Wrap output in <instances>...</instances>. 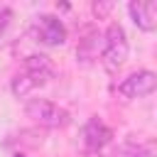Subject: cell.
I'll list each match as a JSON object with an SVG mask.
<instances>
[{
	"instance_id": "30bf717a",
	"label": "cell",
	"mask_w": 157,
	"mask_h": 157,
	"mask_svg": "<svg viewBox=\"0 0 157 157\" xmlns=\"http://www.w3.org/2000/svg\"><path fill=\"white\" fill-rule=\"evenodd\" d=\"M110 157H152V150L145 145H135V142H125L120 145Z\"/></svg>"
},
{
	"instance_id": "6da1fadb",
	"label": "cell",
	"mask_w": 157,
	"mask_h": 157,
	"mask_svg": "<svg viewBox=\"0 0 157 157\" xmlns=\"http://www.w3.org/2000/svg\"><path fill=\"white\" fill-rule=\"evenodd\" d=\"M128 52H130V47H128L125 29L118 22H113L105 29V34H103V49H101V64H103V69L110 71V74H115L125 64Z\"/></svg>"
},
{
	"instance_id": "4fadbf2b",
	"label": "cell",
	"mask_w": 157,
	"mask_h": 157,
	"mask_svg": "<svg viewBox=\"0 0 157 157\" xmlns=\"http://www.w3.org/2000/svg\"><path fill=\"white\" fill-rule=\"evenodd\" d=\"M15 157H25V155H15Z\"/></svg>"
},
{
	"instance_id": "7a4b0ae2",
	"label": "cell",
	"mask_w": 157,
	"mask_h": 157,
	"mask_svg": "<svg viewBox=\"0 0 157 157\" xmlns=\"http://www.w3.org/2000/svg\"><path fill=\"white\" fill-rule=\"evenodd\" d=\"M25 110H27V118H32L42 128H64V125H69V113L61 105H56V103H52L47 98L27 101Z\"/></svg>"
},
{
	"instance_id": "8fae6325",
	"label": "cell",
	"mask_w": 157,
	"mask_h": 157,
	"mask_svg": "<svg viewBox=\"0 0 157 157\" xmlns=\"http://www.w3.org/2000/svg\"><path fill=\"white\" fill-rule=\"evenodd\" d=\"M10 20H12V10H10L7 5H0V37L5 34V29H7Z\"/></svg>"
},
{
	"instance_id": "277c9868",
	"label": "cell",
	"mask_w": 157,
	"mask_h": 157,
	"mask_svg": "<svg viewBox=\"0 0 157 157\" xmlns=\"http://www.w3.org/2000/svg\"><path fill=\"white\" fill-rule=\"evenodd\" d=\"M155 88H157V76L152 71L142 69V71H135V74H130L128 78H123L118 83V96L125 98V101H132V98L150 96Z\"/></svg>"
},
{
	"instance_id": "52a82bcc",
	"label": "cell",
	"mask_w": 157,
	"mask_h": 157,
	"mask_svg": "<svg viewBox=\"0 0 157 157\" xmlns=\"http://www.w3.org/2000/svg\"><path fill=\"white\" fill-rule=\"evenodd\" d=\"M25 74L42 88V86L54 76V64H52V59L44 56V54H29V56L25 59Z\"/></svg>"
},
{
	"instance_id": "5b68a950",
	"label": "cell",
	"mask_w": 157,
	"mask_h": 157,
	"mask_svg": "<svg viewBox=\"0 0 157 157\" xmlns=\"http://www.w3.org/2000/svg\"><path fill=\"white\" fill-rule=\"evenodd\" d=\"M110 137H113L110 128H108L103 120H98V118H91V120L83 125V130H81V140H83V147H86L88 152H101V150L110 142Z\"/></svg>"
},
{
	"instance_id": "9c48e42d",
	"label": "cell",
	"mask_w": 157,
	"mask_h": 157,
	"mask_svg": "<svg viewBox=\"0 0 157 157\" xmlns=\"http://www.w3.org/2000/svg\"><path fill=\"white\" fill-rule=\"evenodd\" d=\"M10 88H12L15 98H27V96H32L39 86H37V83H34L25 71H22V74H17V76L12 78V86H10Z\"/></svg>"
},
{
	"instance_id": "ba28073f",
	"label": "cell",
	"mask_w": 157,
	"mask_h": 157,
	"mask_svg": "<svg viewBox=\"0 0 157 157\" xmlns=\"http://www.w3.org/2000/svg\"><path fill=\"white\" fill-rule=\"evenodd\" d=\"M101 49H103V34L98 29H88L76 47V56L81 59V64H91L93 59H98Z\"/></svg>"
},
{
	"instance_id": "3957f363",
	"label": "cell",
	"mask_w": 157,
	"mask_h": 157,
	"mask_svg": "<svg viewBox=\"0 0 157 157\" xmlns=\"http://www.w3.org/2000/svg\"><path fill=\"white\" fill-rule=\"evenodd\" d=\"M32 37L44 47H61L66 42V27L54 15H39L32 22Z\"/></svg>"
},
{
	"instance_id": "8992f818",
	"label": "cell",
	"mask_w": 157,
	"mask_h": 157,
	"mask_svg": "<svg viewBox=\"0 0 157 157\" xmlns=\"http://www.w3.org/2000/svg\"><path fill=\"white\" fill-rule=\"evenodd\" d=\"M128 12L142 32H152L157 27V2L155 0H132L128 5Z\"/></svg>"
},
{
	"instance_id": "7c38bea8",
	"label": "cell",
	"mask_w": 157,
	"mask_h": 157,
	"mask_svg": "<svg viewBox=\"0 0 157 157\" xmlns=\"http://www.w3.org/2000/svg\"><path fill=\"white\" fill-rule=\"evenodd\" d=\"M110 10H113V2H93V12H96V17H98V20H101V17H105Z\"/></svg>"
}]
</instances>
